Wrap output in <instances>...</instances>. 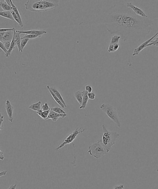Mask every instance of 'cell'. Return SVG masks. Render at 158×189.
<instances>
[{"label":"cell","mask_w":158,"mask_h":189,"mask_svg":"<svg viewBox=\"0 0 158 189\" xmlns=\"http://www.w3.org/2000/svg\"><path fill=\"white\" fill-rule=\"evenodd\" d=\"M103 21L110 34L120 36L124 41L133 42H139L144 39L154 24L151 18L138 16L122 2L105 12Z\"/></svg>","instance_id":"1"},{"label":"cell","mask_w":158,"mask_h":189,"mask_svg":"<svg viewBox=\"0 0 158 189\" xmlns=\"http://www.w3.org/2000/svg\"><path fill=\"white\" fill-rule=\"evenodd\" d=\"M59 0H28L24 4L25 8L29 11L40 13L48 11L57 8Z\"/></svg>","instance_id":"2"},{"label":"cell","mask_w":158,"mask_h":189,"mask_svg":"<svg viewBox=\"0 0 158 189\" xmlns=\"http://www.w3.org/2000/svg\"><path fill=\"white\" fill-rule=\"evenodd\" d=\"M102 129L103 136L101 139L102 144L108 153L111 150V147L115 144L117 139L120 136V134L117 132L107 130L105 125L103 124L102 125Z\"/></svg>","instance_id":"3"},{"label":"cell","mask_w":158,"mask_h":189,"mask_svg":"<svg viewBox=\"0 0 158 189\" xmlns=\"http://www.w3.org/2000/svg\"><path fill=\"white\" fill-rule=\"evenodd\" d=\"M88 153L91 156L97 159H100L107 153L106 150L102 144L101 139L89 146Z\"/></svg>","instance_id":"4"},{"label":"cell","mask_w":158,"mask_h":189,"mask_svg":"<svg viewBox=\"0 0 158 189\" xmlns=\"http://www.w3.org/2000/svg\"><path fill=\"white\" fill-rule=\"evenodd\" d=\"M100 108L109 117L110 119L115 123L117 127H120L121 123L119 119L117 109L110 104L103 103L100 107Z\"/></svg>","instance_id":"5"},{"label":"cell","mask_w":158,"mask_h":189,"mask_svg":"<svg viewBox=\"0 0 158 189\" xmlns=\"http://www.w3.org/2000/svg\"><path fill=\"white\" fill-rule=\"evenodd\" d=\"M85 130V129L82 128L81 127V128L77 127V128L73 132L65 138V139L62 144H59L57 147V148L55 149V150L58 151L59 150L62 149V148L64 147L65 146H66V145H68V144L72 143L75 140L78 135L80 134L81 133L84 132Z\"/></svg>","instance_id":"6"},{"label":"cell","mask_w":158,"mask_h":189,"mask_svg":"<svg viewBox=\"0 0 158 189\" xmlns=\"http://www.w3.org/2000/svg\"><path fill=\"white\" fill-rule=\"evenodd\" d=\"M158 32L156 33V34L154 35V36H152V38H149V39L147 40L146 41H145V42L143 43L142 44H141L137 48H136V49H135L133 51V53L132 54V55L133 56H136V55H137L139 54L140 53H141L142 50L145 49L147 47V45L149 44L152 41L154 38H156L157 36H158Z\"/></svg>","instance_id":"7"},{"label":"cell","mask_w":158,"mask_h":189,"mask_svg":"<svg viewBox=\"0 0 158 189\" xmlns=\"http://www.w3.org/2000/svg\"><path fill=\"white\" fill-rule=\"evenodd\" d=\"M126 6L130 8L134 12V13L136 14L143 18H147L148 16L142 10L138 8L136 6H135L134 4H132L131 2H126Z\"/></svg>","instance_id":"8"},{"label":"cell","mask_w":158,"mask_h":189,"mask_svg":"<svg viewBox=\"0 0 158 189\" xmlns=\"http://www.w3.org/2000/svg\"><path fill=\"white\" fill-rule=\"evenodd\" d=\"M5 109L8 115V120L10 122L12 123L13 122V114L14 108L13 106H12L10 101L8 100L6 101Z\"/></svg>","instance_id":"9"},{"label":"cell","mask_w":158,"mask_h":189,"mask_svg":"<svg viewBox=\"0 0 158 189\" xmlns=\"http://www.w3.org/2000/svg\"><path fill=\"white\" fill-rule=\"evenodd\" d=\"M16 32H19L20 34H24L26 35H34L40 36L41 37L42 35L46 34L47 32L45 30H29L22 31V30H16Z\"/></svg>","instance_id":"10"},{"label":"cell","mask_w":158,"mask_h":189,"mask_svg":"<svg viewBox=\"0 0 158 189\" xmlns=\"http://www.w3.org/2000/svg\"><path fill=\"white\" fill-rule=\"evenodd\" d=\"M67 116V114H59L56 113L55 112L53 111L52 110H50L49 116L45 120L51 119L52 120L53 122H56L58 119L59 118H64L66 117Z\"/></svg>","instance_id":"11"},{"label":"cell","mask_w":158,"mask_h":189,"mask_svg":"<svg viewBox=\"0 0 158 189\" xmlns=\"http://www.w3.org/2000/svg\"><path fill=\"white\" fill-rule=\"evenodd\" d=\"M13 31H9L5 33L2 39V43L3 44L8 42H11L13 38Z\"/></svg>","instance_id":"12"},{"label":"cell","mask_w":158,"mask_h":189,"mask_svg":"<svg viewBox=\"0 0 158 189\" xmlns=\"http://www.w3.org/2000/svg\"><path fill=\"white\" fill-rule=\"evenodd\" d=\"M13 34H14V39H15V42H16V45H17L18 49V50H19V52H21V37L20 36L21 34L19 33V32H16V30H13Z\"/></svg>","instance_id":"13"},{"label":"cell","mask_w":158,"mask_h":189,"mask_svg":"<svg viewBox=\"0 0 158 189\" xmlns=\"http://www.w3.org/2000/svg\"><path fill=\"white\" fill-rule=\"evenodd\" d=\"M50 89H51V90L54 93V94L57 96V97L60 100L61 102H62V104L64 105L65 107L66 108L67 105H66V103L65 102L64 99H63V97L62 96V95L59 92V91L55 87H50Z\"/></svg>","instance_id":"14"},{"label":"cell","mask_w":158,"mask_h":189,"mask_svg":"<svg viewBox=\"0 0 158 189\" xmlns=\"http://www.w3.org/2000/svg\"><path fill=\"white\" fill-rule=\"evenodd\" d=\"M16 45V42H15V39H14V34H13V38L12 40L11 44L10 45V47L9 49L8 50L7 52L5 54V56L7 58H8L11 55L12 52L13 51L14 49H15V47Z\"/></svg>","instance_id":"15"},{"label":"cell","mask_w":158,"mask_h":189,"mask_svg":"<svg viewBox=\"0 0 158 189\" xmlns=\"http://www.w3.org/2000/svg\"><path fill=\"white\" fill-rule=\"evenodd\" d=\"M83 97L82 102L81 106L80 107V109H84L87 107V102L88 101V93L86 91H83Z\"/></svg>","instance_id":"16"},{"label":"cell","mask_w":158,"mask_h":189,"mask_svg":"<svg viewBox=\"0 0 158 189\" xmlns=\"http://www.w3.org/2000/svg\"><path fill=\"white\" fill-rule=\"evenodd\" d=\"M0 5L2 8L3 11H12L13 9L12 8L11 5H10L6 2V0L5 1H0Z\"/></svg>","instance_id":"17"},{"label":"cell","mask_w":158,"mask_h":189,"mask_svg":"<svg viewBox=\"0 0 158 189\" xmlns=\"http://www.w3.org/2000/svg\"><path fill=\"white\" fill-rule=\"evenodd\" d=\"M74 97L75 99L78 102L79 104L81 105L83 100V91H76L74 94Z\"/></svg>","instance_id":"18"},{"label":"cell","mask_w":158,"mask_h":189,"mask_svg":"<svg viewBox=\"0 0 158 189\" xmlns=\"http://www.w3.org/2000/svg\"><path fill=\"white\" fill-rule=\"evenodd\" d=\"M47 88L48 90V91H49V92H50V93H51V96L53 98V99H54V100L56 102L58 103V104L60 105V106L62 107V108H65V106H64V105L63 104H62V102H61L60 100L57 97V96L55 95V94H54V93L51 90V89H50V87L49 86V85H47Z\"/></svg>","instance_id":"19"},{"label":"cell","mask_w":158,"mask_h":189,"mask_svg":"<svg viewBox=\"0 0 158 189\" xmlns=\"http://www.w3.org/2000/svg\"><path fill=\"white\" fill-rule=\"evenodd\" d=\"M41 102L39 101L37 103L31 104L30 106L28 108L29 109L32 110L34 111H36V112H38L39 110L41 109Z\"/></svg>","instance_id":"20"},{"label":"cell","mask_w":158,"mask_h":189,"mask_svg":"<svg viewBox=\"0 0 158 189\" xmlns=\"http://www.w3.org/2000/svg\"><path fill=\"white\" fill-rule=\"evenodd\" d=\"M0 16L14 21L11 11H2L0 12Z\"/></svg>","instance_id":"21"},{"label":"cell","mask_w":158,"mask_h":189,"mask_svg":"<svg viewBox=\"0 0 158 189\" xmlns=\"http://www.w3.org/2000/svg\"><path fill=\"white\" fill-rule=\"evenodd\" d=\"M10 3H11L12 8V9H13V11L14 12V13L17 15V16L18 17L19 19V20H20V21H21V23H22L23 24L22 19V18H21V14H20V13H19V10L18 9V8H17L16 6H15L14 4H13V1L10 0Z\"/></svg>","instance_id":"22"},{"label":"cell","mask_w":158,"mask_h":189,"mask_svg":"<svg viewBox=\"0 0 158 189\" xmlns=\"http://www.w3.org/2000/svg\"><path fill=\"white\" fill-rule=\"evenodd\" d=\"M50 110L46 111H42V110L41 109L40 110H39V111L37 112V113L38 114V116H39L40 117H41L43 120H45L46 119L48 118V116H49Z\"/></svg>","instance_id":"23"},{"label":"cell","mask_w":158,"mask_h":189,"mask_svg":"<svg viewBox=\"0 0 158 189\" xmlns=\"http://www.w3.org/2000/svg\"><path fill=\"white\" fill-rule=\"evenodd\" d=\"M120 38V36L115 35L111 38V42H110V44H118Z\"/></svg>","instance_id":"24"},{"label":"cell","mask_w":158,"mask_h":189,"mask_svg":"<svg viewBox=\"0 0 158 189\" xmlns=\"http://www.w3.org/2000/svg\"><path fill=\"white\" fill-rule=\"evenodd\" d=\"M39 38H41V36L37 35L29 34V35H26L25 36H21V39H28L29 40H30V39H33Z\"/></svg>","instance_id":"25"},{"label":"cell","mask_w":158,"mask_h":189,"mask_svg":"<svg viewBox=\"0 0 158 189\" xmlns=\"http://www.w3.org/2000/svg\"><path fill=\"white\" fill-rule=\"evenodd\" d=\"M11 12L12 14V16H13V19H14V21H16V22L19 25L20 27H23V24L21 23V21H20V20H19V18L17 16V15L14 13V12H13V11H12Z\"/></svg>","instance_id":"26"},{"label":"cell","mask_w":158,"mask_h":189,"mask_svg":"<svg viewBox=\"0 0 158 189\" xmlns=\"http://www.w3.org/2000/svg\"><path fill=\"white\" fill-rule=\"evenodd\" d=\"M51 110L55 112L56 113L59 114H66V113L63 110L59 107H54V108H51Z\"/></svg>","instance_id":"27"},{"label":"cell","mask_w":158,"mask_h":189,"mask_svg":"<svg viewBox=\"0 0 158 189\" xmlns=\"http://www.w3.org/2000/svg\"><path fill=\"white\" fill-rule=\"evenodd\" d=\"M21 39V52H23V49L25 47V46L28 43L29 40L28 39Z\"/></svg>","instance_id":"28"},{"label":"cell","mask_w":158,"mask_h":189,"mask_svg":"<svg viewBox=\"0 0 158 189\" xmlns=\"http://www.w3.org/2000/svg\"><path fill=\"white\" fill-rule=\"evenodd\" d=\"M41 110L43 111H46L51 110V108H50L48 103H45L43 106L41 107Z\"/></svg>","instance_id":"29"},{"label":"cell","mask_w":158,"mask_h":189,"mask_svg":"<svg viewBox=\"0 0 158 189\" xmlns=\"http://www.w3.org/2000/svg\"><path fill=\"white\" fill-rule=\"evenodd\" d=\"M14 30H15L14 28H1L0 29V33L7 32H9V31H13Z\"/></svg>","instance_id":"30"},{"label":"cell","mask_w":158,"mask_h":189,"mask_svg":"<svg viewBox=\"0 0 158 189\" xmlns=\"http://www.w3.org/2000/svg\"><path fill=\"white\" fill-rule=\"evenodd\" d=\"M108 52L109 53H114L115 51L114 50V44H110L109 46L108 49Z\"/></svg>","instance_id":"31"},{"label":"cell","mask_w":158,"mask_h":189,"mask_svg":"<svg viewBox=\"0 0 158 189\" xmlns=\"http://www.w3.org/2000/svg\"><path fill=\"white\" fill-rule=\"evenodd\" d=\"M88 97L89 99L90 100H94L95 98L96 95L94 94V93L91 92L90 93H88Z\"/></svg>","instance_id":"32"},{"label":"cell","mask_w":158,"mask_h":189,"mask_svg":"<svg viewBox=\"0 0 158 189\" xmlns=\"http://www.w3.org/2000/svg\"><path fill=\"white\" fill-rule=\"evenodd\" d=\"M0 49L2 50V51L5 53V54L7 52V50H6V49L4 47V44L2 42L0 41Z\"/></svg>","instance_id":"33"},{"label":"cell","mask_w":158,"mask_h":189,"mask_svg":"<svg viewBox=\"0 0 158 189\" xmlns=\"http://www.w3.org/2000/svg\"><path fill=\"white\" fill-rule=\"evenodd\" d=\"M85 90H86L85 91H87V92L88 93H91L92 92V86H90V85H87V86H86V87H85Z\"/></svg>","instance_id":"34"},{"label":"cell","mask_w":158,"mask_h":189,"mask_svg":"<svg viewBox=\"0 0 158 189\" xmlns=\"http://www.w3.org/2000/svg\"><path fill=\"white\" fill-rule=\"evenodd\" d=\"M11 42H8L4 44L5 48L6 49V50H7V51H8V50L9 49L10 47V45H11Z\"/></svg>","instance_id":"35"},{"label":"cell","mask_w":158,"mask_h":189,"mask_svg":"<svg viewBox=\"0 0 158 189\" xmlns=\"http://www.w3.org/2000/svg\"><path fill=\"white\" fill-rule=\"evenodd\" d=\"M3 120H4V116H2L1 119L0 120V130H2L3 129V127H2V123L3 122Z\"/></svg>","instance_id":"36"},{"label":"cell","mask_w":158,"mask_h":189,"mask_svg":"<svg viewBox=\"0 0 158 189\" xmlns=\"http://www.w3.org/2000/svg\"><path fill=\"white\" fill-rule=\"evenodd\" d=\"M124 186L122 185H116L114 187L113 189H124Z\"/></svg>","instance_id":"37"},{"label":"cell","mask_w":158,"mask_h":189,"mask_svg":"<svg viewBox=\"0 0 158 189\" xmlns=\"http://www.w3.org/2000/svg\"><path fill=\"white\" fill-rule=\"evenodd\" d=\"M119 47H120V45L119 44H114V50L115 52L117 50L119 49Z\"/></svg>","instance_id":"38"},{"label":"cell","mask_w":158,"mask_h":189,"mask_svg":"<svg viewBox=\"0 0 158 189\" xmlns=\"http://www.w3.org/2000/svg\"><path fill=\"white\" fill-rule=\"evenodd\" d=\"M4 158H5V157L4 156V153L3 152L0 150V160L3 161Z\"/></svg>","instance_id":"39"},{"label":"cell","mask_w":158,"mask_h":189,"mask_svg":"<svg viewBox=\"0 0 158 189\" xmlns=\"http://www.w3.org/2000/svg\"><path fill=\"white\" fill-rule=\"evenodd\" d=\"M17 185L16 184H13L12 185L10 186L8 189H16V187H17Z\"/></svg>","instance_id":"40"},{"label":"cell","mask_w":158,"mask_h":189,"mask_svg":"<svg viewBox=\"0 0 158 189\" xmlns=\"http://www.w3.org/2000/svg\"><path fill=\"white\" fill-rule=\"evenodd\" d=\"M7 174V171H2L0 172V177L2 176H5Z\"/></svg>","instance_id":"41"},{"label":"cell","mask_w":158,"mask_h":189,"mask_svg":"<svg viewBox=\"0 0 158 189\" xmlns=\"http://www.w3.org/2000/svg\"><path fill=\"white\" fill-rule=\"evenodd\" d=\"M5 32H2V33H0V41L2 42V39L3 38V36H4V34Z\"/></svg>","instance_id":"42"},{"label":"cell","mask_w":158,"mask_h":189,"mask_svg":"<svg viewBox=\"0 0 158 189\" xmlns=\"http://www.w3.org/2000/svg\"><path fill=\"white\" fill-rule=\"evenodd\" d=\"M152 41H158V36L156 37L155 38H154V39L152 40Z\"/></svg>","instance_id":"43"},{"label":"cell","mask_w":158,"mask_h":189,"mask_svg":"<svg viewBox=\"0 0 158 189\" xmlns=\"http://www.w3.org/2000/svg\"><path fill=\"white\" fill-rule=\"evenodd\" d=\"M2 11H3V9H2V7H1V5H0V12H1Z\"/></svg>","instance_id":"44"},{"label":"cell","mask_w":158,"mask_h":189,"mask_svg":"<svg viewBox=\"0 0 158 189\" xmlns=\"http://www.w3.org/2000/svg\"><path fill=\"white\" fill-rule=\"evenodd\" d=\"M2 117V113H1L0 112V120H1V119Z\"/></svg>","instance_id":"45"},{"label":"cell","mask_w":158,"mask_h":189,"mask_svg":"<svg viewBox=\"0 0 158 189\" xmlns=\"http://www.w3.org/2000/svg\"><path fill=\"white\" fill-rule=\"evenodd\" d=\"M1 172V171H0V172Z\"/></svg>","instance_id":"46"}]
</instances>
